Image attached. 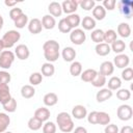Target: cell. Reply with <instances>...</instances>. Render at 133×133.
Wrapping results in <instances>:
<instances>
[{
	"instance_id": "35",
	"label": "cell",
	"mask_w": 133,
	"mask_h": 133,
	"mask_svg": "<svg viewBox=\"0 0 133 133\" xmlns=\"http://www.w3.org/2000/svg\"><path fill=\"white\" fill-rule=\"evenodd\" d=\"M116 32L113 29H108L106 31H104V42L106 44H112L114 41H116Z\"/></svg>"
},
{
	"instance_id": "29",
	"label": "cell",
	"mask_w": 133,
	"mask_h": 133,
	"mask_svg": "<svg viewBox=\"0 0 133 133\" xmlns=\"http://www.w3.org/2000/svg\"><path fill=\"white\" fill-rule=\"evenodd\" d=\"M35 94V89L32 85H29V84H26V85H23L22 88H21V96L25 99H30L34 96Z\"/></svg>"
},
{
	"instance_id": "6",
	"label": "cell",
	"mask_w": 133,
	"mask_h": 133,
	"mask_svg": "<svg viewBox=\"0 0 133 133\" xmlns=\"http://www.w3.org/2000/svg\"><path fill=\"white\" fill-rule=\"evenodd\" d=\"M116 114L121 121H129L133 115V110L130 105L123 104V105L118 106V108L116 110Z\"/></svg>"
},
{
	"instance_id": "5",
	"label": "cell",
	"mask_w": 133,
	"mask_h": 133,
	"mask_svg": "<svg viewBox=\"0 0 133 133\" xmlns=\"http://www.w3.org/2000/svg\"><path fill=\"white\" fill-rule=\"evenodd\" d=\"M70 39L75 45H78V46L82 45L85 42V39H86L85 32L82 29H80V28H75L70 33Z\"/></svg>"
},
{
	"instance_id": "41",
	"label": "cell",
	"mask_w": 133,
	"mask_h": 133,
	"mask_svg": "<svg viewBox=\"0 0 133 133\" xmlns=\"http://www.w3.org/2000/svg\"><path fill=\"white\" fill-rule=\"evenodd\" d=\"M2 106H3V109L7 112H15L17 109V101L14 98H11L7 103L3 104Z\"/></svg>"
},
{
	"instance_id": "26",
	"label": "cell",
	"mask_w": 133,
	"mask_h": 133,
	"mask_svg": "<svg viewBox=\"0 0 133 133\" xmlns=\"http://www.w3.org/2000/svg\"><path fill=\"white\" fill-rule=\"evenodd\" d=\"M43 101H44V104L46 106H54L58 102V97L54 92H48L44 96Z\"/></svg>"
},
{
	"instance_id": "52",
	"label": "cell",
	"mask_w": 133,
	"mask_h": 133,
	"mask_svg": "<svg viewBox=\"0 0 133 133\" xmlns=\"http://www.w3.org/2000/svg\"><path fill=\"white\" fill-rule=\"evenodd\" d=\"M73 133H87V130H86L84 127L79 126V127L75 128V130H74V132H73Z\"/></svg>"
},
{
	"instance_id": "49",
	"label": "cell",
	"mask_w": 133,
	"mask_h": 133,
	"mask_svg": "<svg viewBox=\"0 0 133 133\" xmlns=\"http://www.w3.org/2000/svg\"><path fill=\"white\" fill-rule=\"evenodd\" d=\"M97 115H98V111H91L89 112L86 116H87V122L91 125H96L97 124Z\"/></svg>"
},
{
	"instance_id": "10",
	"label": "cell",
	"mask_w": 133,
	"mask_h": 133,
	"mask_svg": "<svg viewBox=\"0 0 133 133\" xmlns=\"http://www.w3.org/2000/svg\"><path fill=\"white\" fill-rule=\"evenodd\" d=\"M15 54L17 55V57L21 60H26L29 55H30V51L28 49V47L24 44H20L16 47V50H15Z\"/></svg>"
},
{
	"instance_id": "3",
	"label": "cell",
	"mask_w": 133,
	"mask_h": 133,
	"mask_svg": "<svg viewBox=\"0 0 133 133\" xmlns=\"http://www.w3.org/2000/svg\"><path fill=\"white\" fill-rule=\"evenodd\" d=\"M21 37V33L17 30H8L7 32H5L2 36V42L4 44V48L9 49L11 47H14V45L20 39Z\"/></svg>"
},
{
	"instance_id": "50",
	"label": "cell",
	"mask_w": 133,
	"mask_h": 133,
	"mask_svg": "<svg viewBox=\"0 0 133 133\" xmlns=\"http://www.w3.org/2000/svg\"><path fill=\"white\" fill-rule=\"evenodd\" d=\"M105 133H118V127L114 124H108L104 130Z\"/></svg>"
},
{
	"instance_id": "17",
	"label": "cell",
	"mask_w": 133,
	"mask_h": 133,
	"mask_svg": "<svg viewBox=\"0 0 133 133\" xmlns=\"http://www.w3.org/2000/svg\"><path fill=\"white\" fill-rule=\"evenodd\" d=\"M48 10H49V12L52 17H60L61 14H62L61 4L59 2H56V1H53L49 4Z\"/></svg>"
},
{
	"instance_id": "37",
	"label": "cell",
	"mask_w": 133,
	"mask_h": 133,
	"mask_svg": "<svg viewBox=\"0 0 133 133\" xmlns=\"http://www.w3.org/2000/svg\"><path fill=\"white\" fill-rule=\"evenodd\" d=\"M43 126V122H41L39 119H37L36 117H31L29 121H28V128L32 131H37L42 128Z\"/></svg>"
},
{
	"instance_id": "48",
	"label": "cell",
	"mask_w": 133,
	"mask_h": 133,
	"mask_svg": "<svg viewBox=\"0 0 133 133\" xmlns=\"http://www.w3.org/2000/svg\"><path fill=\"white\" fill-rule=\"evenodd\" d=\"M115 4H116V1H115V0H104L102 6H103L105 9L113 10V9L115 8Z\"/></svg>"
},
{
	"instance_id": "27",
	"label": "cell",
	"mask_w": 133,
	"mask_h": 133,
	"mask_svg": "<svg viewBox=\"0 0 133 133\" xmlns=\"http://www.w3.org/2000/svg\"><path fill=\"white\" fill-rule=\"evenodd\" d=\"M10 124V117L4 112H0V133H4Z\"/></svg>"
},
{
	"instance_id": "23",
	"label": "cell",
	"mask_w": 133,
	"mask_h": 133,
	"mask_svg": "<svg viewBox=\"0 0 133 133\" xmlns=\"http://www.w3.org/2000/svg\"><path fill=\"white\" fill-rule=\"evenodd\" d=\"M95 50H96V53H97L98 55H100V56H106V55H108V54L110 53V51H111L110 46H109L108 44H106V43L97 44Z\"/></svg>"
},
{
	"instance_id": "31",
	"label": "cell",
	"mask_w": 133,
	"mask_h": 133,
	"mask_svg": "<svg viewBox=\"0 0 133 133\" xmlns=\"http://www.w3.org/2000/svg\"><path fill=\"white\" fill-rule=\"evenodd\" d=\"M42 75L45 76V77H51L54 75V72H55V68L54 65L51 63V62H45L43 65H42Z\"/></svg>"
},
{
	"instance_id": "53",
	"label": "cell",
	"mask_w": 133,
	"mask_h": 133,
	"mask_svg": "<svg viewBox=\"0 0 133 133\" xmlns=\"http://www.w3.org/2000/svg\"><path fill=\"white\" fill-rule=\"evenodd\" d=\"M4 4L6 6H15L17 4V1H9V0H5L4 1Z\"/></svg>"
},
{
	"instance_id": "15",
	"label": "cell",
	"mask_w": 133,
	"mask_h": 133,
	"mask_svg": "<svg viewBox=\"0 0 133 133\" xmlns=\"http://www.w3.org/2000/svg\"><path fill=\"white\" fill-rule=\"evenodd\" d=\"M50 110L46 107H39L34 111V117H36L41 122H47L50 117Z\"/></svg>"
},
{
	"instance_id": "11",
	"label": "cell",
	"mask_w": 133,
	"mask_h": 133,
	"mask_svg": "<svg viewBox=\"0 0 133 133\" xmlns=\"http://www.w3.org/2000/svg\"><path fill=\"white\" fill-rule=\"evenodd\" d=\"M43 29V25H42V21L34 18V19H31L29 22H28V30L30 33L32 34H37L42 31Z\"/></svg>"
},
{
	"instance_id": "40",
	"label": "cell",
	"mask_w": 133,
	"mask_h": 133,
	"mask_svg": "<svg viewBox=\"0 0 133 133\" xmlns=\"http://www.w3.org/2000/svg\"><path fill=\"white\" fill-rule=\"evenodd\" d=\"M116 98L121 101H127L131 98V92L127 88H119L116 92Z\"/></svg>"
},
{
	"instance_id": "56",
	"label": "cell",
	"mask_w": 133,
	"mask_h": 133,
	"mask_svg": "<svg viewBox=\"0 0 133 133\" xmlns=\"http://www.w3.org/2000/svg\"><path fill=\"white\" fill-rule=\"evenodd\" d=\"M4 133H12V132H9V131H8V132H6V131H5Z\"/></svg>"
},
{
	"instance_id": "2",
	"label": "cell",
	"mask_w": 133,
	"mask_h": 133,
	"mask_svg": "<svg viewBox=\"0 0 133 133\" xmlns=\"http://www.w3.org/2000/svg\"><path fill=\"white\" fill-rule=\"evenodd\" d=\"M56 122L61 132L69 133L74 130V122L72 119V116L68 112H59L56 116Z\"/></svg>"
},
{
	"instance_id": "39",
	"label": "cell",
	"mask_w": 133,
	"mask_h": 133,
	"mask_svg": "<svg viewBox=\"0 0 133 133\" xmlns=\"http://www.w3.org/2000/svg\"><path fill=\"white\" fill-rule=\"evenodd\" d=\"M43 81V75L42 73H38V72H35V73H32L30 76H29V83L30 85H38L39 83H42Z\"/></svg>"
},
{
	"instance_id": "1",
	"label": "cell",
	"mask_w": 133,
	"mask_h": 133,
	"mask_svg": "<svg viewBox=\"0 0 133 133\" xmlns=\"http://www.w3.org/2000/svg\"><path fill=\"white\" fill-rule=\"evenodd\" d=\"M44 56L48 62H54L59 57V44L54 39H49L43 45Z\"/></svg>"
},
{
	"instance_id": "42",
	"label": "cell",
	"mask_w": 133,
	"mask_h": 133,
	"mask_svg": "<svg viewBox=\"0 0 133 133\" xmlns=\"http://www.w3.org/2000/svg\"><path fill=\"white\" fill-rule=\"evenodd\" d=\"M58 29L60 32L62 33H68V32H71L72 31V28L70 27V25L68 24V22L63 19H61L59 22H58Z\"/></svg>"
},
{
	"instance_id": "4",
	"label": "cell",
	"mask_w": 133,
	"mask_h": 133,
	"mask_svg": "<svg viewBox=\"0 0 133 133\" xmlns=\"http://www.w3.org/2000/svg\"><path fill=\"white\" fill-rule=\"evenodd\" d=\"M15 61V54L9 50H4L0 53V68L7 70Z\"/></svg>"
},
{
	"instance_id": "22",
	"label": "cell",
	"mask_w": 133,
	"mask_h": 133,
	"mask_svg": "<svg viewBox=\"0 0 133 133\" xmlns=\"http://www.w3.org/2000/svg\"><path fill=\"white\" fill-rule=\"evenodd\" d=\"M97 74H98V72L96 70L87 69V70H85L81 73L80 77H81V80L84 81V82H91L95 79V77L97 76Z\"/></svg>"
},
{
	"instance_id": "38",
	"label": "cell",
	"mask_w": 133,
	"mask_h": 133,
	"mask_svg": "<svg viewBox=\"0 0 133 133\" xmlns=\"http://www.w3.org/2000/svg\"><path fill=\"white\" fill-rule=\"evenodd\" d=\"M14 22H15V26H16L17 28H19V29L24 28L25 25H27V23H28V17H27V15H25V14L23 12V14H22L19 18H17Z\"/></svg>"
},
{
	"instance_id": "14",
	"label": "cell",
	"mask_w": 133,
	"mask_h": 133,
	"mask_svg": "<svg viewBox=\"0 0 133 133\" xmlns=\"http://www.w3.org/2000/svg\"><path fill=\"white\" fill-rule=\"evenodd\" d=\"M114 72V65L111 61H104L101 63L100 65V74H102L103 76L107 77V76H110L112 75Z\"/></svg>"
},
{
	"instance_id": "25",
	"label": "cell",
	"mask_w": 133,
	"mask_h": 133,
	"mask_svg": "<svg viewBox=\"0 0 133 133\" xmlns=\"http://www.w3.org/2000/svg\"><path fill=\"white\" fill-rule=\"evenodd\" d=\"M110 49H111V51H113L116 54H122L126 49V44L122 39H116L111 44Z\"/></svg>"
},
{
	"instance_id": "28",
	"label": "cell",
	"mask_w": 133,
	"mask_h": 133,
	"mask_svg": "<svg viewBox=\"0 0 133 133\" xmlns=\"http://www.w3.org/2000/svg\"><path fill=\"white\" fill-rule=\"evenodd\" d=\"M81 25H82L83 29H85V30H91V29H94L96 27V20L92 17H90V16H86L81 21Z\"/></svg>"
},
{
	"instance_id": "46",
	"label": "cell",
	"mask_w": 133,
	"mask_h": 133,
	"mask_svg": "<svg viewBox=\"0 0 133 133\" xmlns=\"http://www.w3.org/2000/svg\"><path fill=\"white\" fill-rule=\"evenodd\" d=\"M11 80V76L6 71H0V84H8Z\"/></svg>"
},
{
	"instance_id": "51",
	"label": "cell",
	"mask_w": 133,
	"mask_h": 133,
	"mask_svg": "<svg viewBox=\"0 0 133 133\" xmlns=\"http://www.w3.org/2000/svg\"><path fill=\"white\" fill-rule=\"evenodd\" d=\"M119 133H133V128L131 126H124L121 129Z\"/></svg>"
},
{
	"instance_id": "33",
	"label": "cell",
	"mask_w": 133,
	"mask_h": 133,
	"mask_svg": "<svg viewBox=\"0 0 133 133\" xmlns=\"http://www.w3.org/2000/svg\"><path fill=\"white\" fill-rule=\"evenodd\" d=\"M70 73L72 76L77 77L82 73V64L79 61H73L70 65Z\"/></svg>"
},
{
	"instance_id": "8",
	"label": "cell",
	"mask_w": 133,
	"mask_h": 133,
	"mask_svg": "<svg viewBox=\"0 0 133 133\" xmlns=\"http://www.w3.org/2000/svg\"><path fill=\"white\" fill-rule=\"evenodd\" d=\"M78 5H79V2L76 0H64L61 3V8L63 12L71 15V14H75Z\"/></svg>"
},
{
	"instance_id": "12",
	"label": "cell",
	"mask_w": 133,
	"mask_h": 133,
	"mask_svg": "<svg viewBox=\"0 0 133 133\" xmlns=\"http://www.w3.org/2000/svg\"><path fill=\"white\" fill-rule=\"evenodd\" d=\"M87 115V110L83 105H75L72 109V116L75 117L76 119H82L86 117Z\"/></svg>"
},
{
	"instance_id": "16",
	"label": "cell",
	"mask_w": 133,
	"mask_h": 133,
	"mask_svg": "<svg viewBox=\"0 0 133 133\" xmlns=\"http://www.w3.org/2000/svg\"><path fill=\"white\" fill-rule=\"evenodd\" d=\"M61 55H62V58L64 61L73 62L76 57V50L72 47H65V48H63Z\"/></svg>"
},
{
	"instance_id": "47",
	"label": "cell",
	"mask_w": 133,
	"mask_h": 133,
	"mask_svg": "<svg viewBox=\"0 0 133 133\" xmlns=\"http://www.w3.org/2000/svg\"><path fill=\"white\" fill-rule=\"evenodd\" d=\"M22 14H23V11H22V9L20 7H14V8H11L9 10V17H10V19L12 21H15L17 18H19Z\"/></svg>"
},
{
	"instance_id": "24",
	"label": "cell",
	"mask_w": 133,
	"mask_h": 133,
	"mask_svg": "<svg viewBox=\"0 0 133 133\" xmlns=\"http://www.w3.org/2000/svg\"><path fill=\"white\" fill-rule=\"evenodd\" d=\"M92 17L94 19L96 20H103L105 17H106V9L102 6V5H96L94 8H92Z\"/></svg>"
},
{
	"instance_id": "43",
	"label": "cell",
	"mask_w": 133,
	"mask_h": 133,
	"mask_svg": "<svg viewBox=\"0 0 133 133\" xmlns=\"http://www.w3.org/2000/svg\"><path fill=\"white\" fill-rule=\"evenodd\" d=\"M43 133H56V125L53 122H46L43 125Z\"/></svg>"
},
{
	"instance_id": "54",
	"label": "cell",
	"mask_w": 133,
	"mask_h": 133,
	"mask_svg": "<svg viewBox=\"0 0 133 133\" xmlns=\"http://www.w3.org/2000/svg\"><path fill=\"white\" fill-rule=\"evenodd\" d=\"M4 44H3V42H2V39H0V53L1 52H3L4 51Z\"/></svg>"
},
{
	"instance_id": "44",
	"label": "cell",
	"mask_w": 133,
	"mask_h": 133,
	"mask_svg": "<svg viewBox=\"0 0 133 133\" xmlns=\"http://www.w3.org/2000/svg\"><path fill=\"white\" fill-rule=\"evenodd\" d=\"M79 5L84 10H91L96 6V3H95L94 0H82V1L79 2Z\"/></svg>"
},
{
	"instance_id": "9",
	"label": "cell",
	"mask_w": 133,
	"mask_h": 133,
	"mask_svg": "<svg viewBox=\"0 0 133 133\" xmlns=\"http://www.w3.org/2000/svg\"><path fill=\"white\" fill-rule=\"evenodd\" d=\"M129 62H130V58L127 54H117L114 59H113V65H115L116 68L118 69H125L129 65Z\"/></svg>"
},
{
	"instance_id": "30",
	"label": "cell",
	"mask_w": 133,
	"mask_h": 133,
	"mask_svg": "<svg viewBox=\"0 0 133 133\" xmlns=\"http://www.w3.org/2000/svg\"><path fill=\"white\" fill-rule=\"evenodd\" d=\"M90 38L96 44H100L104 42V31L102 29H95L90 33Z\"/></svg>"
},
{
	"instance_id": "34",
	"label": "cell",
	"mask_w": 133,
	"mask_h": 133,
	"mask_svg": "<svg viewBox=\"0 0 133 133\" xmlns=\"http://www.w3.org/2000/svg\"><path fill=\"white\" fill-rule=\"evenodd\" d=\"M110 123V115L107 112L104 111H98V115H97V124L99 125H108Z\"/></svg>"
},
{
	"instance_id": "20",
	"label": "cell",
	"mask_w": 133,
	"mask_h": 133,
	"mask_svg": "<svg viewBox=\"0 0 133 133\" xmlns=\"http://www.w3.org/2000/svg\"><path fill=\"white\" fill-rule=\"evenodd\" d=\"M64 20L68 22V24L70 25V27L73 29H75L76 27H78L81 23V19H80V16L77 15V14H71V15H68Z\"/></svg>"
},
{
	"instance_id": "32",
	"label": "cell",
	"mask_w": 133,
	"mask_h": 133,
	"mask_svg": "<svg viewBox=\"0 0 133 133\" xmlns=\"http://www.w3.org/2000/svg\"><path fill=\"white\" fill-rule=\"evenodd\" d=\"M108 89H110V90H116V89H119L121 88V86H122V80L118 78V77H116V76H113V77H111L109 80H108Z\"/></svg>"
},
{
	"instance_id": "21",
	"label": "cell",
	"mask_w": 133,
	"mask_h": 133,
	"mask_svg": "<svg viewBox=\"0 0 133 133\" xmlns=\"http://www.w3.org/2000/svg\"><path fill=\"white\" fill-rule=\"evenodd\" d=\"M42 25H43V28L45 29H53L56 25V21H55V18L52 17L51 15H45L42 19Z\"/></svg>"
},
{
	"instance_id": "7",
	"label": "cell",
	"mask_w": 133,
	"mask_h": 133,
	"mask_svg": "<svg viewBox=\"0 0 133 133\" xmlns=\"http://www.w3.org/2000/svg\"><path fill=\"white\" fill-rule=\"evenodd\" d=\"M133 2L131 0H122L118 3V9L127 19H130L133 12Z\"/></svg>"
},
{
	"instance_id": "13",
	"label": "cell",
	"mask_w": 133,
	"mask_h": 133,
	"mask_svg": "<svg viewBox=\"0 0 133 133\" xmlns=\"http://www.w3.org/2000/svg\"><path fill=\"white\" fill-rule=\"evenodd\" d=\"M11 99L8 84H0V103L3 105Z\"/></svg>"
},
{
	"instance_id": "45",
	"label": "cell",
	"mask_w": 133,
	"mask_h": 133,
	"mask_svg": "<svg viewBox=\"0 0 133 133\" xmlns=\"http://www.w3.org/2000/svg\"><path fill=\"white\" fill-rule=\"evenodd\" d=\"M122 78L125 81H131L133 79V70L129 66L125 68V70L122 72Z\"/></svg>"
},
{
	"instance_id": "19",
	"label": "cell",
	"mask_w": 133,
	"mask_h": 133,
	"mask_svg": "<svg viewBox=\"0 0 133 133\" xmlns=\"http://www.w3.org/2000/svg\"><path fill=\"white\" fill-rule=\"evenodd\" d=\"M112 97V90L108 89V88H102L100 89L97 95H96V99L99 103H102V102H105L107 101L108 99H110Z\"/></svg>"
},
{
	"instance_id": "55",
	"label": "cell",
	"mask_w": 133,
	"mask_h": 133,
	"mask_svg": "<svg viewBox=\"0 0 133 133\" xmlns=\"http://www.w3.org/2000/svg\"><path fill=\"white\" fill-rule=\"evenodd\" d=\"M3 23H4V20H3L2 16L0 15V30H1V29H2V27H3Z\"/></svg>"
},
{
	"instance_id": "18",
	"label": "cell",
	"mask_w": 133,
	"mask_h": 133,
	"mask_svg": "<svg viewBox=\"0 0 133 133\" xmlns=\"http://www.w3.org/2000/svg\"><path fill=\"white\" fill-rule=\"evenodd\" d=\"M119 36L122 37H129L130 34H131V27L128 23H125V22H122L118 24L117 26V33Z\"/></svg>"
},
{
	"instance_id": "36",
	"label": "cell",
	"mask_w": 133,
	"mask_h": 133,
	"mask_svg": "<svg viewBox=\"0 0 133 133\" xmlns=\"http://www.w3.org/2000/svg\"><path fill=\"white\" fill-rule=\"evenodd\" d=\"M106 77L105 76H103L102 74H100V73H98L97 74V76L95 77V79L91 81V84H92V86H95V87H102V86H104L105 84H106Z\"/></svg>"
}]
</instances>
